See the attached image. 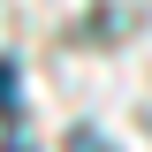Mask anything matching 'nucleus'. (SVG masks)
I'll return each mask as SVG.
<instances>
[{
    "instance_id": "obj_1",
    "label": "nucleus",
    "mask_w": 152,
    "mask_h": 152,
    "mask_svg": "<svg viewBox=\"0 0 152 152\" xmlns=\"http://www.w3.org/2000/svg\"><path fill=\"white\" fill-rule=\"evenodd\" d=\"M23 91H15V61H0V114H15Z\"/></svg>"
},
{
    "instance_id": "obj_2",
    "label": "nucleus",
    "mask_w": 152,
    "mask_h": 152,
    "mask_svg": "<svg viewBox=\"0 0 152 152\" xmlns=\"http://www.w3.org/2000/svg\"><path fill=\"white\" fill-rule=\"evenodd\" d=\"M69 152H114V145H107V137H91V129H76V137H69Z\"/></svg>"
},
{
    "instance_id": "obj_3",
    "label": "nucleus",
    "mask_w": 152,
    "mask_h": 152,
    "mask_svg": "<svg viewBox=\"0 0 152 152\" xmlns=\"http://www.w3.org/2000/svg\"><path fill=\"white\" fill-rule=\"evenodd\" d=\"M0 152H38V145H23V137H15V145H0Z\"/></svg>"
}]
</instances>
